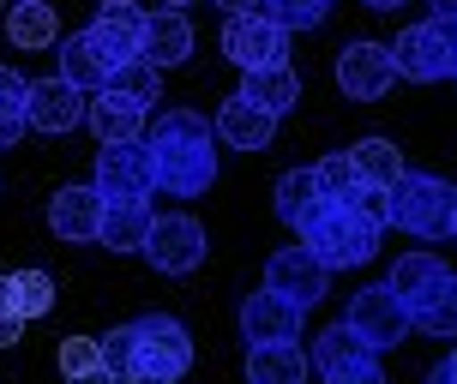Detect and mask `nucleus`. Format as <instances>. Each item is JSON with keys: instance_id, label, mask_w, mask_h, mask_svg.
I'll list each match as a JSON object with an SVG mask.
<instances>
[{"instance_id": "obj_1", "label": "nucleus", "mask_w": 457, "mask_h": 384, "mask_svg": "<svg viewBox=\"0 0 457 384\" xmlns=\"http://www.w3.org/2000/svg\"><path fill=\"white\" fill-rule=\"evenodd\" d=\"M151 162H157V186L175 199H199L217 181V133L205 114L193 109H162L151 127Z\"/></svg>"}, {"instance_id": "obj_2", "label": "nucleus", "mask_w": 457, "mask_h": 384, "mask_svg": "<svg viewBox=\"0 0 457 384\" xmlns=\"http://www.w3.org/2000/svg\"><path fill=\"white\" fill-rule=\"evenodd\" d=\"M193 366V337L181 318L169 313H145L133 318V361L120 384H181Z\"/></svg>"}, {"instance_id": "obj_3", "label": "nucleus", "mask_w": 457, "mask_h": 384, "mask_svg": "<svg viewBox=\"0 0 457 384\" xmlns=\"http://www.w3.org/2000/svg\"><path fill=\"white\" fill-rule=\"evenodd\" d=\"M295 234H301V247L313 252L325 271H349V265H367V258L379 252V228L361 223L349 204H320Z\"/></svg>"}, {"instance_id": "obj_4", "label": "nucleus", "mask_w": 457, "mask_h": 384, "mask_svg": "<svg viewBox=\"0 0 457 384\" xmlns=\"http://www.w3.org/2000/svg\"><path fill=\"white\" fill-rule=\"evenodd\" d=\"M452 210H457V192L428 168H403L397 186H391V223L403 234H415V241H445Z\"/></svg>"}, {"instance_id": "obj_5", "label": "nucleus", "mask_w": 457, "mask_h": 384, "mask_svg": "<svg viewBox=\"0 0 457 384\" xmlns=\"http://www.w3.org/2000/svg\"><path fill=\"white\" fill-rule=\"evenodd\" d=\"M391 67H397V78H415V85L452 78L457 72V24L452 19L410 24V30L391 43Z\"/></svg>"}, {"instance_id": "obj_6", "label": "nucleus", "mask_w": 457, "mask_h": 384, "mask_svg": "<svg viewBox=\"0 0 457 384\" xmlns=\"http://www.w3.org/2000/svg\"><path fill=\"white\" fill-rule=\"evenodd\" d=\"M307 366H313L325 384H386V372H379V348H367L349 324H331V331L313 342Z\"/></svg>"}, {"instance_id": "obj_7", "label": "nucleus", "mask_w": 457, "mask_h": 384, "mask_svg": "<svg viewBox=\"0 0 457 384\" xmlns=\"http://www.w3.org/2000/svg\"><path fill=\"white\" fill-rule=\"evenodd\" d=\"M205 223H193L187 210H175V217H157L151 223V234H145V258H151V271L162 276H187V271H199L205 265Z\"/></svg>"}, {"instance_id": "obj_8", "label": "nucleus", "mask_w": 457, "mask_h": 384, "mask_svg": "<svg viewBox=\"0 0 457 384\" xmlns=\"http://www.w3.org/2000/svg\"><path fill=\"white\" fill-rule=\"evenodd\" d=\"M343 324H349L367 348H397V342L410 337V306H403L386 282H373V289H355V294H349Z\"/></svg>"}, {"instance_id": "obj_9", "label": "nucleus", "mask_w": 457, "mask_h": 384, "mask_svg": "<svg viewBox=\"0 0 457 384\" xmlns=\"http://www.w3.org/2000/svg\"><path fill=\"white\" fill-rule=\"evenodd\" d=\"M223 54L241 72L283 67V61H289V30H277V24L259 19V12H228L223 19Z\"/></svg>"}, {"instance_id": "obj_10", "label": "nucleus", "mask_w": 457, "mask_h": 384, "mask_svg": "<svg viewBox=\"0 0 457 384\" xmlns=\"http://www.w3.org/2000/svg\"><path fill=\"white\" fill-rule=\"evenodd\" d=\"M96 192L103 199H151L157 192V162H151V144H103L96 151Z\"/></svg>"}, {"instance_id": "obj_11", "label": "nucleus", "mask_w": 457, "mask_h": 384, "mask_svg": "<svg viewBox=\"0 0 457 384\" xmlns=\"http://www.w3.org/2000/svg\"><path fill=\"white\" fill-rule=\"evenodd\" d=\"M265 289L283 294L289 306H301V313H307V306H320V300H325V289H331V271H325L320 258H313V252L295 241V247H277L271 258H265Z\"/></svg>"}, {"instance_id": "obj_12", "label": "nucleus", "mask_w": 457, "mask_h": 384, "mask_svg": "<svg viewBox=\"0 0 457 384\" xmlns=\"http://www.w3.org/2000/svg\"><path fill=\"white\" fill-rule=\"evenodd\" d=\"M337 85H343V96H355V102L386 96L391 85H397L391 48L386 43H343V54H337Z\"/></svg>"}, {"instance_id": "obj_13", "label": "nucleus", "mask_w": 457, "mask_h": 384, "mask_svg": "<svg viewBox=\"0 0 457 384\" xmlns=\"http://www.w3.org/2000/svg\"><path fill=\"white\" fill-rule=\"evenodd\" d=\"M85 37L96 43V54L109 67H127V61H138V48H145V12L138 6H96Z\"/></svg>"}, {"instance_id": "obj_14", "label": "nucleus", "mask_w": 457, "mask_h": 384, "mask_svg": "<svg viewBox=\"0 0 457 384\" xmlns=\"http://www.w3.org/2000/svg\"><path fill=\"white\" fill-rule=\"evenodd\" d=\"M241 337H247V348L253 342H295L301 337V306H289L271 289H253L241 300Z\"/></svg>"}, {"instance_id": "obj_15", "label": "nucleus", "mask_w": 457, "mask_h": 384, "mask_svg": "<svg viewBox=\"0 0 457 384\" xmlns=\"http://www.w3.org/2000/svg\"><path fill=\"white\" fill-rule=\"evenodd\" d=\"M85 120V96L72 91L67 78H30V109H24V127L37 133H72Z\"/></svg>"}, {"instance_id": "obj_16", "label": "nucleus", "mask_w": 457, "mask_h": 384, "mask_svg": "<svg viewBox=\"0 0 457 384\" xmlns=\"http://www.w3.org/2000/svg\"><path fill=\"white\" fill-rule=\"evenodd\" d=\"M211 133L223 138L228 151H271V138H277V114L253 109L247 96H228L223 109H217V120H211Z\"/></svg>"}, {"instance_id": "obj_17", "label": "nucleus", "mask_w": 457, "mask_h": 384, "mask_svg": "<svg viewBox=\"0 0 457 384\" xmlns=\"http://www.w3.org/2000/svg\"><path fill=\"white\" fill-rule=\"evenodd\" d=\"M103 192L96 186H61L54 199H48V228L61 234V241H96V228H103Z\"/></svg>"}, {"instance_id": "obj_18", "label": "nucleus", "mask_w": 457, "mask_h": 384, "mask_svg": "<svg viewBox=\"0 0 457 384\" xmlns=\"http://www.w3.org/2000/svg\"><path fill=\"white\" fill-rule=\"evenodd\" d=\"M145 114L151 109H138L127 96L96 91L91 102H85V127L96 133V144H138V138H145Z\"/></svg>"}, {"instance_id": "obj_19", "label": "nucleus", "mask_w": 457, "mask_h": 384, "mask_svg": "<svg viewBox=\"0 0 457 384\" xmlns=\"http://www.w3.org/2000/svg\"><path fill=\"white\" fill-rule=\"evenodd\" d=\"M151 223H157L151 199H109V204H103V228H96V241H103L109 252H145Z\"/></svg>"}, {"instance_id": "obj_20", "label": "nucleus", "mask_w": 457, "mask_h": 384, "mask_svg": "<svg viewBox=\"0 0 457 384\" xmlns=\"http://www.w3.org/2000/svg\"><path fill=\"white\" fill-rule=\"evenodd\" d=\"M151 67H181L187 54H193V24H187V12H175V6H162V12H145V48H138Z\"/></svg>"}, {"instance_id": "obj_21", "label": "nucleus", "mask_w": 457, "mask_h": 384, "mask_svg": "<svg viewBox=\"0 0 457 384\" xmlns=\"http://www.w3.org/2000/svg\"><path fill=\"white\" fill-rule=\"evenodd\" d=\"M307 348L301 342H253L247 348V384H307Z\"/></svg>"}, {"instance_id": "obj_22", "label": "nucleus", "mask_w": 457, "mask_h": 384, "mask_svg": "<svg viewBox=\"0 0 457 384\" xmlns=\"http://www.w3.org/2000/svg\"><path fill=\"white\" fill-rule=\"evenodd\" d=\"M235 96H247L253 109H265V114L283 120V114L301 102V78H295L289 61H283V67H259V72H241V91Z\"/></svg>"}, {"instance_id": "obj_23", "label": "nucleus", "mask_w": 457, "mask_h": 384, "mask_svg": "<svg viewBox=\"0 0 457 384\" xmlns=\"http://www.w3.org/2000/svg\"><path fill=\"white\" fill-rule=\"evenodd\" d=\"M109 72L114 67L96 54V43L85 37V30H79V37H61V72H54V78H67L79 96H96L103 85H109Z\"/></svg>"}, {"instance_id": "obj_24", "label": "nucleus", "mask_w": 457, "mask_h": 384, "mask_svg": "<svg viewBox=\"0 0 457 384\" xmlns=\"http://www.w3.org/2000/svg\"><path fill=\"white\" fill-rule=\"evenodd\" d=\"M6 43L12 48H54L61 43V19L48 0H12L6 12Z\"/></svg>"}, {"instance_id": "obj_25", "label": "nucleus", "mask_w": 457, "mask_h": 384, "mask_svg": "<svg viewBox=\"0 0 457 384\" xmlns=\"http://www.w3.org/2000/svg\"><path fill=\"white\" fill-rule=\"evenodd\" d=\"M410 331H421V337H457V276L452 271L410 306Z\"/></svg>"}, {"instance_id": "obj_26", "label": "nucleus", "mask_w": 457, "mask_h": 384, "mask_svg": "<svg viewBox=\"0 0 457 384\" xmlns=\"http://www.w3.org/2000/svg\"><path fill=\"white\" fill-rule=\"evenodd\" d=\"M320 181H313V168H289V175H277V192H271V210H277V223H289L301 228L313 210H320Z\"/></svg>"}, {"instance_id": "obj_27", "label": "nucleus", "mask_w": 457, "mask_h": 384, "mask_svg": "<svg viewBox=\"0 0 457 384\" xmlns=\"http://www.w3.org/2000/svg\"><path fill=\"white\" fill-rule=\"evenodd\" d=\"M349 162H355V175H361V186H397V175H403V151L391 144V138H361V144H349Z\"/></svg>"}, {"instance_id": "obj_28", "label": "nucleus", "mask_w": 457, "mask_h": 384, "mask_svg": "<svg viewBox=\"0 0 457 384\" xmlns=\"http://www.w3.org/2000/svg\"><path fill=\"white\" fill-rule=\"evenodd\" d=\"M439 276H445V265H439L434 252H403V258H397V265H391L386 289L397 294V300H403V306H415V300H421V294L434 289Z\"/></svg>"}, {"instance_id": "obj_29", "label": "nucleus", "mask_w": 457, "mask_h": 384, "mask_svg": "<svg viewBox=\"0 0 457 384\" xmlns=\"http://www.w3.org/2000/svg\"><path fill=\"white\" fill-rule=\"evenodd\" d=\"M325 6H331V0H253V12H259V19H271L277 30H289V37L325 24Z\"/></svg>"}, {"instance_id": "obj_30", "label": "nucleus", "mask_w": 457, "mask_h": 384, "mask_svg": "<svg viewBox=\"0 0 457 384\" xmlns=\"http://www.w3.org/2000/svg\"><path fill=\"white\" fill-rule=\"evenodd\" d=\"M313 181H320V199L325 204H349L355 192H361V175H355L349 151H331L325 162H313Z\"/></svg>"}, {"instance_id": "obj_31", "label": "nucleus", "mask_w": 457, "mask_h": 384, "mask_svg": "<svg viewBox=\"0 0 457 384\" xmlns=\"http://www.w3.org/2000/svg\"><path fill=\"white\" fill-rule=\"evenodd\" d=\"M103 91H114V96H127V102H138V109H151V102H157V67H151V61H145V54H138V61H127V67H114L109 72V85H103Z\"/></svg>"}, {"instance_id": "obj_32", "label": "nucleus", "mask_w": 457, "mask_h": 384, "mask_svg": "<svg viewBox=\"0 0 457 384\" xmlns=\"http://www.w3.org/2000/svg\"><path fill=\"white\" fill-rule=\"evenodd\" d=\"M54 313V276L48 271H19V318L30 324V318Z\"/></svg>"}, {"instance_id": "obj_33", "label": "nucleus", "mask_w": 457, "mask_h": 384, "mask_svg": "<svg viewBox=\"0 0 457 384\" xmlns=\"http://www.w3.org/2000/svg\"><path fill=\"white\" fill-rule=\"evenodd\" d=\"M103 366V337H67L61 342V372L79 379V372H96Z\"/></svg>"}, {"instance_id": "obj_34", "label": "nucleus", "mask_w": 457, "mask_h": 384, "mask_svg": "<svg viewBox=\"0 0 457 384\" xmlns=\"http://www.w3.org/2000/svg\"><path fill=\"white\" fill-rule=\"evenodd\" d=\"M24 109H30V78L0 67V120H24Z\"/></svg>"}, {"instance_id": "obj_35", "label": "nucleus", "mask_w": 457, "mask_h": 384, "mask_svg": "<svg viewBox=\"0 0 457 384\" xmlns=\"http://www.w3.org/2000/svg\"><path fill=\"white\" fill-rule=\"evenodd\" d=\"M349 210H355L361 223H373V228H391V192L386 186H361V192L349 199Z\"/></svg>"}, {"instance_id": "obj_36", "label": "nucleus", "mask_w": 457, "mask_h": 384, "mask_svg": "<svg viewBox=\"0 0 457 384\" xmlns=\"http://www.w3.org/2000/svg\"><path fill=\"white\" fill-rule=\"evenodd\" d=\"M127 361H133V324H114L109 337H103V366H109L114 379H127Z\"/></svg>"}, {"instance_id": "obj_37", "label": "nucleus", "mask_w": 457, "mask_h": 384, "mask_svg": "<svg viewBox=\"0 0 457 384\" xmlns=\"http://www.w3.org/2000/svg\"><path fill=\"white\" fill-rule=\"evenodd\" d=\"M0 318H19V276H0Z\"/></svg>"}, {"instance_id": "obj_38", "label": "nucleus", "mask_w": 457, "mask_h": 384, "mask_svg": "<svg viewBox=\"0 0 457 384\" xmlns=\"http://www.w3.org/2000/svg\"><path fill=\"white\" fill-rule=\"evenodd\" d=\"M24 337V318H0V348H12Z\"/></svg>"}, {"instance_id": "obj_39", "label": "nucleus", "mask_w": 457, "mask_h": 384, "mask_svg": "<svg viewBox=\"0 0 457 384\" xmlns=\"http://www.w3.org/2000/svg\"><path fill=\"white\" fill-rule=\"evenodd\" d=\"M19 138H24V120H0V151H12Z\"/></svg>"}, {"instance_id": "obj_40", "label": "nucleus", "mask_w": 457, "mask_h": 384, "mask_svg": "<svg viewBox=\"0 0 457 384\" xmlns=\"http://www.w3.org/2000/svg\"><path fill=\"white\" fill-rule=\"evenodd\" d=\"M67 384H120V379H114L109 366H96V372H79V379H67Z\"/></svg>"}, {"instance_id": "obj_41", "label": "nucleus", "mask_w": 457, "mask_h": 384, "mask_svg": "<svg viewBox=\"0 0 457 384\" xmlns=\"http://www.w3.org/2000/svg\"><path fill=\"white\" fill-rule=\"evenodd\" d=\"M428 6H434V19H452L457 24V0H428Z\"/></svg>"}, {"instance_id": "obj_42", "label": "nucleus", "mask_w": 457, "mask_h": 384, "mask_svg": "<svg viewBox=\"0 0 457 384\" xmlns=\"http://www.w3.org/2000/svg\"><path fill=\"white\" fill-rule=\"evenodd\" d=\"M428 384H457V372H452V366H434V372H428Z\"/></svg>"}, {"instance_id": "obj_43", "label": "nucleus", "mask_w": 457, "mask_h": 384, "mask_svg": "<svg viewBox=\"0 0 457 384\" xmlns=\"http://www.w3.org/2000/svg\"><path fill=\"white\" fill-rule=\"evenodd\" d=\"M211 6H223V12H253V0H211Z\"/></svg>"}, {"instance_id": "obj_44", "label": "nucleus", "mask_w": 457, "mask_h": 384, "mask_svg": "<svg viewBox=\"0 0 457 384\" xmlns=\"http://www.w3.org/2000/svg\"><path fill=\"white\" fill-rule=\"evenodd\" d=\"M367 6H373V12H397L403 0H367Z\"/></svg>"}, {"instance_id": "obj_45", "label": "nucleus", "mask_w": 457, "mask_h": 384, "mask_svg": "<svg viewBox=\"0 0 457 384\" xmlns=\"http://www.w3.org/2000/svg\"><path fill=\"white\" fill-rule=\"evenodd\" d=\"M162 6H175V12H187V6H193V0H162Z\"/></svg>"}, {"instance_id": "obj_46", "label": "nucleus", "mask_w": 457, "mask_h": 384, "mask_svg": "<svg viewBox=\"0 0 457 384\" xmlns=\"http://www.w3.org/2000/svg\"><path fill=\"white\" fill-rule=\"evenodd\" d=\"M96 6H138V0H96Z\"/></svg>"}, {"instance_id": "obj_47", "label": "nucleus", "mask_w": 457, "mask_h": 384, "mask_svg": "<svg viewBox=\"0 0 457 384\" xmlns=\"http://www.w3.org/2000/svg\"><path fill=\"white\" fill-rule=\"evenodd\" d=\"M445 366H452V372H457V348H452V355H445Z\"/></svg>"}, {"instance_id": "obj_48", "label": "nucleus", "mask_w": 457, "mask_h": 384, "mask_svg": "<svg viewBox=\"0 0 457 384\" xmlns=\"http://www.w3.org/2000/svg\"><path fill=\"white\" fill-rule=\"evenodd\" d=\"M452 241H457V210H452Z\"/></svg>"}, {"instance_id": "obj_49", "label": "nucleus", "mask_w": 457, "mask_h": 384, "mask_svg": "<svg viewBox=\"0 0 457 384\" xmlns=\"http://www.w3.org/2000/svg\"><path fill=\"white\" fill-rule=\"evenodd\" d=\"M0 6H6V0H0Z\"/></svg>"}, {"instance_id": "obj_50", "label": "nucleus", "mask_w": 457, "mask_h": 384, "mask_svg": "<svg viewBox=\"0 0 457 384\" xmlns=\"http://www.w3.org/2000/svg\"><path fill=\"white\" fill-rule=\"evenodd\" d=\"M452 78H457V72H452Z\"/></svg>"}]
</instances>
